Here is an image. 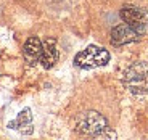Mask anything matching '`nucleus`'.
Returning a JSON list of instances; mask_svg holds the SVG:
<instances>
[{"label": "nucleus", "mask_w": 148, "mask_h": 140, "mask_svg": "<svg viewBox=\"0 0 148 140\" xmlns=\"http://www.w3.org/2000/svg\"><path fill=\"white\" fill-rule=\"evenodd\" d=\"M58 48H56L55 40L52 39H47L45 42H42V55H40V65L45 69H50L56 65L58 61Z\"/></svg>", "instance_id": "obj_8"}, {"label": "nucleus", "mask_w": 148, "mask_h": 140, "mask_svg": "<svg viewBox=\"0 0 148 140\" xmlns=\"http://www.w3.org/2000/svg\"><path fill=\"white\" fill-rule=\"evenodd\" d=\"M76 129L82 135L97 137L100 132L108 129V121L103 114H100L98 111H85V113H82L79 116Z\"/></svg>", "instance_id": "obj_3"}, {"label": "nucleus", "mask_w": 148, "mask_h": 140, "mask_svg": "<svg viewBox=\"0 0 148 140\" xmlns=\"http://www.w3.org/2000/svg\"><path fill=\"white\" fill-rule=\"evenodd\" d=\"M23 55L29 65H36L40 61L42 55V40L39 37H29L23 45Z\"/></svg>", "instance_id": "obj_6"}, {"label": "nucleus", "mask_w": 148, "mask_h": 140, "mask_svg": "<svg viewBox=\"0 0 148 140\" xmlns=\"http://www.w3.org/2000/svg\"><path fill=\"white\" fill-rule=\"evenodd\" d=\"M8 127L13 130H18V132L24 134V135H29L32 134L34 126H32V113H31L29 108H24L21 113L16 116L15 121H11L8 124Z\"/></svg>", "instance_id": "obj_7"}, {"label": "nucleus", "mask_w": 148, "mask_h": 140, "mask_svg": "<svg viewBox=\"0 0 148 140\" xmlns=\"http://www.w3.org/2000/svg\"><path fill=\"white\" fill-rule=\"evenodd\" d=\"M110 37H111V44L119 47V45H126V44H130V42H135L140 36H138V32L132 26L124 23V24H118L116 27H113Z\"/></svg>", "instance_id": "obj_5"}, {"label": "nucleus", "mask_w": 148, "mask_h": 140, "mask_svg": "<svg viewBox=\"0 0 148 140\" xmlns=\"http://www.w3.org/2000/svg\"><path fill=\"white\" fill-rule=\"evenodd\" d=\"M110 61V53L108 50L97 45H90L85 50L79 52L77 55L74 56V63L76 66L82 68V69H93V68H100L105 66Z\"/></svg>", "instance_id": "obj_2"}, {"label": "nucleus", "mask_w": 148, "mask_h": 140, "mask_svg": "<svg viewBox=\"0 0 148 140\" xmlns=\"http://www.w3.org/2000/svg\"><path fill=\"white\" fill-rule=\"evenodd\" d=\"M122 84L134 95H143L148 92V65L134 63L122 74Z\"/></svg>", "instance_id": "obj_1"}, {"label": "nucleus", "mask_w": 148, "mask_h": 140, "mask_svg": "<svg viewBox=\"0 0 148 140\" xmlns=\"http://www.w3.org/2000/svg\"><path fill=\"white\" fill-rule=\"evenodd\" d=\"M121 19L124 23H127L129 26H132L134 29L138 32V36H145L148 32V13L145 10L138 7H124L121 10Z\"/></svg>", "instance_id": "obj_4"}]
</instances>
